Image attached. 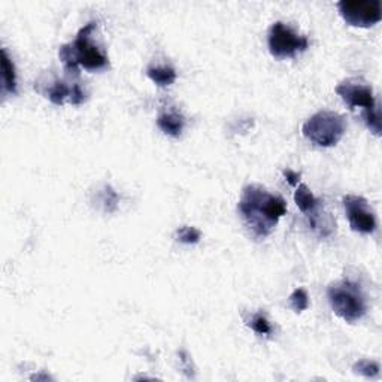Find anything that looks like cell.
Wrapping results in <instances>:
<instances>
[{"instance_id": "obj_16", "label": "cell", "mask_w": 382, "mask_h": 382, "mask_svg": "<svg viewBox=\"0 0 382 382\" xmlns=\"http://www.w3.org/2000/svg\"><path fill=\"white\" fill-rule=\"evenodd\" d=\"M257 334H262V336H267V334H272V326L269 323V319L263 315V314H254L251 315V318L248 319L247 323Z\"/></svg>"}, {"instance_id": "obj_12", "label": "cell", "mask_w": 382, "mask_h": 382, "mask_svg": "<svg viewBox=\"0 0 382 382\" xmlns=\"http://www.w3.org/2000/svg\"><path fill=\"white\" fill-rule=\"evenodd\" d=\"M295 202L297 205V208L303 212V213H311L314 211H317L321 206V201L312 194V191L308 189L307 184H300L295 193Z\"/></svg>"}, {"instance_id": "obj_5", "label": "cell", "mask_w": 382, "mask_h": 382, "mask_svg": "<svg viewBox=\"0 0 382 382\" xmlns=\"http://www.w3.org/2000/svg\"><path fill=\"white\" fill-rule=\"evenodd\" d=\"M345 130V118L334 111H319L302 126V134L321 148L334 147L344 137Z\"/></svg>"}, {"instance_id": "obj_19", "label": "cell", "mask_w": 382, "mask_h": 382, "mask_svg": "<svg viewBox=\"0 0 382 382\" xmlns=\"http://www.w3.org/2000/svg\"><path fill=\"white\" fill-rule=\"evenodd\" d=\"M284 176H285V179L288 181V184L290 186H297L299 184V179H300V174H297V172H295V171H292V169H285L284 171Z\"/></svg>"}, {"instance_id": "obj_15", "label": "cell", "mask_w": 382, "mask_h": 382, "mask_svg": "<svg viewBox=\"0 0 382 382\" xmlns=\"http://www.w3.org/2000/svg\"><path fill=\"white\" fill-rule=\"evenodd\" d=\"M290 307L295 309V312H303L309 308V296L303 288H296L295 292L290 295Z\"/></svg>"}, {"instance_id": "obj_8", "label": "cell", "mask_w": 382, "mask_h": 382, "mask_svg": "<svg viewBox=\"0 0 382 382\" xmlns=\"http://www.w3.org/2000/svg\"><path fill=\"white\" fill-rule=\"evenodd\" d=\"M351 228L361 235H372L376 230V217L369 202L361 196L346 194L342 198Z\"/></svg>"}, {"instance_id": "obj_11", "label": "cell", "mask_w": 382, "mask_h": 382, "mask_svg": "<svg viewBox=\"0 0 382 382\" xmlns=\"http://www.w3.org/2000/svg\"><path fill=\"white\" fill-rule=\"evenodd\" d=\"M2 93L6 95H15L17 93V73H15V66L11 57L8 55V51L2 48Z\"/></svg>"}, {"instance_id": "obj_14", "label": "cell", "mask_w": 382, "mask_h": 382, "mask_svg": "<svg viewBox=\"0 0 382 382\" xmlns=\"http://www.w3.org/2000/svg\"><path fill=\"white\" fill-rule=\"evenodd\" d=\"M353 371L364 378L368 379H372V378H378L379 376V372H381V368H379V363L373 361V360H368V359H363V360H359L353 364Z\"/></svg>"}, {"instance_id": "obj_6", "label": "cell", "mask_w": 382, "mask_h": 382, "mask_svg": "<svg viewBox=\"0 0 382 382\" xmlns=\"http://www.w3.org/2000/svg\"><path fill=\"white\" fill-rule=\"evenodd\" d=\"M269 51L277 58H293L299 53L309 48V39L296 33L295 30L282 21L273 23L267 35Z\"/></svg>"}, {"instance_id": "obj_13", "label": "cell", "mask_w": 382, "mask_h": 382, "mask_svg": "<svg viewBox=\"0 0 382 382\" xmlns=\"http://www.w3.org/2000/svg\"><path fill=\"white\" fill-rule=\"evenodd\" d=\"M147 75L148 78L159 87L172 85L178 78L175 69L171 66H149L147 69Z\"/></svg>"}, {"instance_id": "obj_18", "label": "cell", "mask_w": 382, "mask_h": 382, "mask_svg": "<svg viewBox=\"0 0 382 382\" xmlns=\"http://www.w3.org/2000/svg\"><path fill=\"white\" fill-rule=\"evenodd\" d=\"M102 205L105 206V211L106 212H112L115 211L117 208V203H118V194L110 187V186H105L103 191H102Z\"/></svg>"}, {"instance_id": "obj_2", "label": "cell", "mask_w": 382, "mask_h": 382, "mask_svg": "<svg viewBox=\"0 0 382 382\" xmlns=\"http://www.w3.org/2000/svg\"><path fill=\"white\" fill-rule=\"evenodd\" d=\"M97 27V21H90L80 28L78 35L70 43H65L58 50V57L65 65L66 72L78 75V68L87 70H99L110 65L106 55L97 45L91 42V35Z\"/></svg>"}, {"instance_id": "obj_10", "label": "cell", "mask_w": 382, "mask_h": 382, "mask_svg": "<svg viewBox=\"0 0 382 382\" xmlns=\"http://www.w3.org/2000/svg\"><path fill=\"white\" fill-rule=\"evenodd\" d=\"M157 126L164 134L172 136V137H179L182 130H184L186 118L175 108H169L159 114Z\"/></svg>"}, {"instance_id": "obj_9", "label": "cell", "mask_w": 382, "mask_h": 382, "mask_svg": "<svg viewBox=\"0 0 382 382\" xmlns=\"http://www.w3.org/2000/svg\"><path fill=\"white\" fill-rule=\"evenodd\" d=\"M47 97L58 106L63 105L66 100L72 105H81L85 100V93L80 84L68 85L65 81H55L47 90Z\"/></svg>"}, {"instance_id": "obj_7", "label": "cell", "mask_w": 382, "mask_h": 382, "mask_svg": "<svg viewBox=\"0 0 382 382\" xmlns=\"http://www.w3.org/2000/svg\"><path fill=\"white\" fill-rule=\"evenodd\" d=\"M338 9L346 24L371 27L381 21V0H341Z\"/></svg>"}, {"instance_id": "obj_3", "label": "cell", "mask_w": 382, "mask_h": 382, "mask_svg": "<svg viewBox=\"0 0 382 382\" xmlns=\"http://www.w3.org/2000/svg\"><path fill=\"white\" fill-rule=\"evenodd\" d=\"M327 297L333 312L345 323H357L368 312V303L361 287L349 280L331 284L327 288Z\"/></svg>"}, {"instance_id": "obj_4", "label": "cell", "mask_w": 382, "mask_h": 382, "mask_svg": "<svg viewBox=\"0 0 382 382\" xmlns=\"http://www.w3.org/2000/svg\"><path fill=\"white\" fill-rule=\"evenodd\" d=\"M336 93L348 105L349 110L363 108V117L366 124L371 129L372 133H379L381 130V120L379 110L376 106V100L373 97V88L363 80L351 78L345 80L336 87Z\"/></svg>"}, {"instance_id": "obj_17", "label": "cell", "mask_w": 382, "mask_h": 382, "mask_svg": "<svg viewBox=\"0 0 382 382\" xmlns=\"http://www.w3.org/2000/svg\"><path fill=\"white\" fill-rule=\"evenodd\" d=\"M201 232H198L196 227L190 226H182L176 230V239L181 243H186V245H194V243L201 240Z\"/></svg>"}, {"instance_id": "obj_1", "label": "cell", "mask_w": 382, "mask_h": 382, "mask_svg": "<svg viewBox=\"0 0 382 382\" xmlns=\"http://www.w3.org/2000/svg\"><path fill=\"white\" fill-rule=\"evenodd\" d=\"M238 212L251 233L257 239H265L285 216L287 203L281 196L269 193L265 187L250 184L242 190Z\"/></svg>"}]
</instances>
